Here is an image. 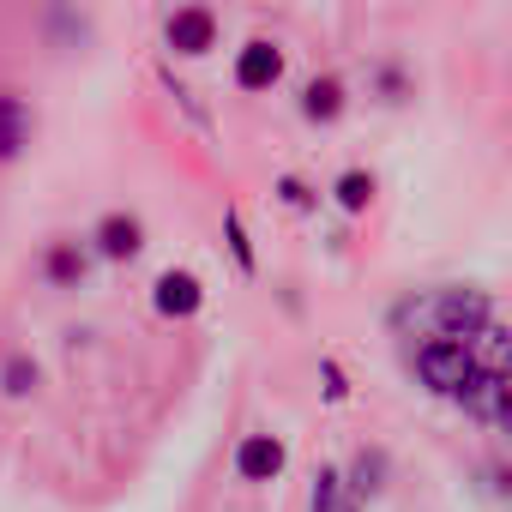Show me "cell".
<instances>
[{
    "instance_id": "cell-1",
    "label": "cell",
    "mask_w": 512,
    "mask_h": 512,
    "mask_svg": "<svg viewBox=\"0 0 512 512\" xmlns=\"http://www.w3.org/2000/svg\"><path fill=\"white\" fill-rule=\"evenodd\" d=\"M428 320H434V338L476 344V338L494 326V308H488L482 290H434V296H428Z\"/></svg>"
},
{
    "instance_id": "cell-2",
    "label": "cell",
    "mask_w": 512,
    "mask_h": 512,
    "mask_svg": "<svg viewBox=\"0 0 512 512\" xmlns=\"http://www.w3.org/2000/svg\"><path fill=\"white\" fill-rule=\"evenodd\" d=\"M416 374H422V386H428V392H440V398H458V392L470 386V374H476V356H470V344L428 338V344L416 350Z\"/></svg>"
},
{
    "instance_id": "cell-3",
    "label": "cell",
    "mask_w": 512,
    "mask_h": 512,
    "mask_svg": "<svg viewBox=\"0 0 512 512\" xmlns=\"http://www.w3.org/2000/svg\"><path fill=\"white\" fill-rule=\"evenodd\" d=\"M284 464H290V452H284V440L278 434H241V446H235V476L241 482H278L284 476Z\"/></svg>"
},
{
    "instance_id": "cell-4",
    "label": "cell",
    "mask_w": 512,
    "mask_h": 512,
    "mask_svg": "<svg viewBox=\"0 0 512 512\" xmlns=\"http://www.w3.org/2000/svg\"><path fill=\"white\" fill-rule=\"evenodd\" d=\"M163 43H169L175 55H205V49L217 43V13H211V7H175V13L163 19Z\"/></svg>"
},
{
    "instance_id": "cell-5",
    "label": "cell",
    "mask_w": 512,
    "mask_h": 512,
    "mask_svg": "<svg viewBox=\"0 0 512 512\" xmlns=\"http://www.w3.org/2000/svg\"><path fill=\"white\" fill-rule=\"evenodd\" d=\"M278 79H284V49L278 43H266V37L241 43V55H235V85L241 91H272Z\"/></svg>"
},
{
    "instance_id": "cell-6",
    "label": "cell",
    "mask_w": 512,
    "mask_h": 512,
    "mask_svg": "<svg viewBox=\"0 0 512 512\" xmlns=\"http://www.w3.org/2000/svg\"><path fill=\"white\" fill-rule=\"evenodd\" d=\"M151 308H157L163 320H193V314L205 308V284H199L193 272H163V278L151 284Z\"/></svg>"
},
{
    "instance_id": "cell-7",
    "label": "cell",
    "mask_w": 512,
    "mask_h": 512,
    "mask_svg": "<svg viewBox=\"0 0 512 512\" xmlns=\"http://www.w3.org/2000/svg\"><path fill=\"white\" fill-rule=\"evenodd\" d=\"M458 404H464V416H476V422H500V416L512 410V380H506V374L476 368V374H470V386L458 392Z\"/></svg>"
},
{
    "instance_id": "cell-8",
    "label": "cell",
    "mask_w": 512,
    "mask_h": 512,
    "mask_svg": "<svg viewBox=\"0 0 512 512\" xmlns=\"http://www.w3.org/2000/svg\"><path fill=\"white\" fill-rule=\"evenodd\" d=\"M91 241H97L103 260H133V253L145 247V223H139L133 211H109V217H97Z\"/></svg>"
},
{
    "instance_id": "cell-9",
    "label": "cell",
    "mask_w": 512,
    "mask_h": 512,
    "mask_svg": "<svg viewBox=\"0 0 512 512\" xmlns=\"http://www.w3.org/2000/svg\"><path fill=\"white\" fill-rule=\"evenodd\" d=\"M85 266H91V253H85L79 241H67V235L43 247V278H49L55 290H79V284H85Z\"/></svg>"
},
{
    "instance_id": "cell-10",
    "label": "cell",
    "mask_w": 512,
    "mask_h": 512,
    "mask_svg": "<svg viewBox=\"0 0 512 512\" xmlns=\"http://www.w3.org/2000/svg\"><path fill=\"white\" fill-rule=\"evenodd\" d=\"M31 145V109L19 103V97H7V91H0V163H7V157H19Z\"/></svg>"
},
{
    "instance_id": "cell-11",
    "label": "cell",
    "mask_w": 512,
    "mask_h": 512,
    "mask_svg": "<svg viewBox=\"0 0 512 512\" xmlns=\"http://www.w3.org/2000/svg\"><path fill=\"white\" fill-rule=\"evenodd\" d=\"M302 115H308V121H338V115H344V85H338L332 73H326V79H308V85H302Z\"/></svg>"
},
{
    "instance_id": "cell-12",
    "label": "cell",
    "mask_w": 512,
    "mask_h": 512,
    "mask_svg": "<svg viewBox=\"0 0 512 512\" xmlns=\"http://www.w3.org/2000/svg\"><path fill=\"white\" fill-rule=\"evenodd\" d=\"M37 380H43V368H37V356H25V350H13L7 362H0V392H7V398H31Z\"/></svg>"
},
{
    "instance_id": "cell-13",
    "label": "cell",
    "mask_w": 512,
    "mask_h": 512,
    "mask_svg": "<svg viewBox=\"0 0 512 512\" xmlns=\"http://www.w3.org/2000/svg\"><path fill=\"white\" fill-rule=\"evenodd\" d=\"M332 193H338L344 211H368V199H374V175H368V169H344Z\"/></svg>"
},
{
    "instance_id": "cell-14",
    "label": "cell",
    "mask_w": 512,
    "mask_h": 512,
    "mask_svg": "<svg viewBox=\"0 0 512 512\" xmlns=\"http://www.w3.org/2000/svg\"><path fill=\"white\" fill-rule=\"evenodd\" d=\"M223 235H229V253H235V266L253 278V272H260V260H253V241H247V229H241V211H223Z\"/></svg>"
},
{
    "instance_id": "cell-15",
    "label": "cell",
    "mask_w": 512,
    "mask_h": 512,
    "mask_svg": "<svg viewBox=\"0 0 512 512\" xmlns=\"http://www.w3.org/2000/svg\"><path fill=\"white\" fill-rule=\"evenodd\" d=\"M380 470H386V458H380V452H362V458H356V482H350V494H356V500L374 494V488H380Z\"/></svg>"
},
{
    "instance_id": "cell-16",
    "label": "cell",
    "mask_w": 512,
    "mask_h": 512,
    "mask_svg": "<svg viewBox=\"0 0 512 512\" xmlns=\"http://www.w3.org/2000/svg\"><path fill=\"white\" fill-rule=\"evenodd\" d=\"M338 488H344V476H338V470H320V476H314V506H308V512H338Z\"/></svg>"
},
{
    "instance_id": "cell-17",
    "label": "cell",
    "mask_w": 512,
    "mask_h": 512,
    "mask_svg": "<svg viewBox=\"0 0 512 512\" xmlns=\"http://www.w3.org/2000/svg\"><path fill=\"white\" fill-rule=\"evenodd\" d=\"M278 199H284L290 211H308V205H314V193H308V187H302L296 175H284V181H278Z\"/></svg>"
},
{
    "instance_id": "cell-18",
    "label": "cell",
    "mask_w": 512,
    "mask_h": 512,
    "mask_svg": "<svg viewBox=\"0 0 512 512\" xmlns=\"http://www.w3.org/2000/svg\"><path fill=\"white\" fill-rule=\"evenodd\" d=\"M320 374H326V398H332V404H344V398H350V386H344V368H338V362H326Z\"/></svg>"
},
{
    "instance_id": "cell-19",
    "label": "cell",
    "mask_w": 512,
    "mask_h": 512,
    "mask_svg": "<svg viewBox=\"0 0 512 512\" xmlns=\"http://www.w3.org/2000/svg\"><path fill=\"white\" fill-rule=\"evenodd\" d=\"M500 428H506V434H512V410H506V416H500Z\"/></svg>"
},
{
    "instance_id": "cell-20",
    "label": "cell",
    "mask_w": 512,
    "mask_h": 512,
    "mask_svg": "<svg viewBox=\"0 0 512 512\" xmlns=\"http://www.w3.org/2000/svg\"><path fill=\"white\" fill-rule=\"evenodd\" d=\"M506 380H512V368H506Z\"/></svg>"
}]
</instances>
